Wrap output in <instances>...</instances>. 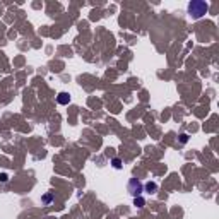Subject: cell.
Masks as SVG:
<instances>
[{"mask_svg": "<svg viewBox=\"0 0 219 219\" xmlns=\"http://www.w3.org/2000/svg\"><path fill=\"white\" fill-rule=\"evenodd\" d=\"M57 101L60 105H69L70 103V96H69V93H60L57 96Z\"/></svg>", "mask_w": 219, "mask_h": 219, "instance_id": "3957f363", "label": "cell"}, {"mask_svg": "<svg viewBox=\"0 0 219 219\" xmlns=\"http://www.w3.org/2000/svg\"><path fill=\"white\" fill-rule=\"evenodd\" d=\"M207 4L205 2H200V0H195V2H190L188 4V14L194 17V19H199L202 17L205 12H207Z\"/></svg>", "mask_w": 219, "mask_h": 219, "instance_id": "6da1fadb", "label": "cell"}, {"mask_svg": "<svg viewBox=\"0 0 219 219\" xmlns=\"http://www.w3.org/2000/svg\"><path fill=\"white\" fill-rule=\"evenodd\" d=\"M111 164H113L115 170H122V168H123L122 159H118V158H113V159H111Z\"/></svg>", "mask_w": 219, "mask_h": 219, "instance_id": "277c9868", "label": "cell"}, {"mask_svg": "<svg viewBox=\"0 0 219 219\" xmlns=\"http://www.w3.org/2000/svg\"><path fill=\"white\" fill-rule=\"evenodd\" d=\"M146 188H147V192H149V194H154L156 188H158V185H156V183H147Z\"/></svg>", "mask_w": 219, "mask_h": 219, "instance_id": "8992f818", "label": "cell"}, {"mask_svg": "<svg viewBox=\"0 0 219 219\" xmlns=\"http://www.w3.org/2000/svg\"><path fill=\"white\" fill-rule=\"evenodd\" d=\"M134 204H135V207H144V199H140V197H134Z\"/></svg>", "mask_w": 219, "mask_h": 219, "instance_id": "5b68a950", "label": "cell"}, {"mask_svg": "<svg viewBox=\"0 0 219 219\" xmlns=\"http://www.w3.org/2000/svg\"><path fill=\"white\" fill-rule=\"evenodd\" d=\"M51 199H53V195H51V194H48V195H45V197H43V200H45V202H51Z\"/></svg>", "mask_w": 219, "mask_h": 219, "instance_id": "ba28073f", "label": "cell"}, {"mask_svg": "<svg viewBox=\"0 0 219 219\" xmlns=\"http://www.w3.org/2000/svg\"><path fill=\"white\" fill-rule=\"evenodd\" d=\"M129 192L134 195V197H140V194L144 192V187H142V183H140L137 178H132L129 181Z\"/></svg>", "mask_w": 219, "mask_h": 219, "instance_id": "7a4b0ae2", "label": "cell"}, {"mask_svg": "<svg viewBox=\"0 0 219 219\" xmlns=\"http://www.w3.org/2000/svg\"><path fill=\"white\" fill-rule=\"evenodd\" d=\"M0 180L2 181H7V175H0Z\"/></svg>", "mask_w": 219, "mask_h": 219, "instance_id": "9c48e42d", "label": "cell"}, {"mask_svg": "<svg viewBox=\"0 0 219 219\" xmlns=\"http://www.w3.org/2000/svg\"><path fill=\"white\" fill-rule=\"evenodd\" d=\"M180 142H181V144L188 142V135H187V134H181V135H180Z\"/></svg>", "mask_w": 219, "mask_h": 219, "instance_id": "52a82bcc", "label": "cell"}]
</instances>
